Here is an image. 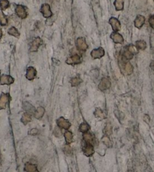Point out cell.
Here are the masks:
<instances>
[{
  "label": "cell",
  "mask_w": 154,
  "mask_h": 172,
  "mask_svg": "<svg viewBox=\"0 0 154 172\" xmlns=\"http://www.w3.org/2000/svg\"><path fill=\"white\" fill-rule=\"evenodd\" d=\"M8 24V20L5 16V14L2 13V12H0V24L2 26H5Z\"/></svg>",
  "instance_id": "cell-33"
},
{
  "label": "cell",
  "mask_w": 154,
  "mask_h": 172,
  "mask_svg": "<svg viewBox=\"0 0 154 172\" xmlns=\"http://www.w3.org/2000/svg\"><path fill=\"white\" fill-rule=\"evenodd\" d=\"M24 108L26 113H30V114L31 115L35 114V112H36V109H35V107H34L31 103H29V102H24Z\"/></svg>",
  "instance_id": "cell-16"
},
{
  "label": "cell",
  "mask_w": 154,
  "mask_h": 172,
  "mask_svg": "<svg viewBox=\"0 0 154 172\" xmlns=\"http://www.w3.org/2000/svg\"><path fill=\"white\" fill-rule=\"evenodd\" d=\"M9 7V2L8 0H0V8L2 10H5Z\"/></svg>",
  "instance_id": "cell-30"
},
{
  "label": "cell",
  "mask_w": 154,
  "mask_h": 172,
  "mask_svg": "<svg viewBox=\"0 0 154 172\" xmlns=\"http://www.w3.org/2000/svg\"><path fill=\"white\" fill-rule=\"evenodd\" d=\"M104 132L107 136H110L112 134V126L110 123H108L106 125L105 129H104Z\"/></svg>",
  "instance_id": "cell-29"
},
{
  "label": "cell",
  "mask_w": 154,
  "mask_h": 172,
  "mask_svg": "<svg viewBox=\"0 0 154 172\" xmlns=\"http://www.w3.org/2000/svg\"><path fill=\"white\" fill-rule=\"evenodd\" d=\"M105 55V51L102 48H99L96 49H93L91 52V56L93 59H99Z\"/></svg>",
  "instance_id": "cell-5"
},
{
  "label": "cell",
  "mask_w": 154,
  "mask_h": 172,
  "mask_svg": "<svg viewBox=\"0 0 154 172\" xmlns=\"http://www.w3.org/2000/svg\"><path fill=\"white\" fill-rule=\"evenodd\" d=\"M53 135H55L56 137H60L62 135L61 129H60V128H59V126L56 127V128H55V129H54V131H53Z\"/></svg>",
  "instance_id": "cell-34"
},
{
  "label": "cell",
  "mask_w": 154,
  "mask_h": 172,
  "mask_svg": "<svg viewBox=\"0 0 154 172\" xmlns=\"http://www.w3.org/2000/svg\"><path fill=\"white\" fill-rule=\"evenodd\" d=\"M83 141H85L86 143H88V144H91L94 146L95 144V138L94 135H92L91 133L87 132L83 134Z\"/></svg>",
  "instance_id": "cell-3"
},
{
  "label": "cell",
  "mask_w": 154,
  "mask_h": 172,
  "mask_svg": "<svg viewBox=\"0 0 154 172\" xmlns=\"http://www.w3.org/2000/svg\"><path fill=\"white\" fill-rule=\"evenodd\" d=\"M41 12L43 14V17L45 18H49L52 16V12L50 11V8L48 4H44L42 5V8H41Z\"/></svg>",
  "instance_id": "cell-6"
},
{
  "label": "cell",
  "mask_w": 154,
  "mask_h": 172,
  "mask_svg": "<svg viewBox=\"0 0 154 172\" xmlns=\"http://www.w3.org/2000/svg\"><path fill=\"white\" fill-rule=\"evenodd\" d=\"M111 81L108 78H103L102 79V80L100 81L99 84V88L101 90V91H105L107 89L110 88L111 87Z\"/></svg>",
  "instance_id": "cell-2"
},
{
  "label": "cell",
  "mask_w": 154,
  "mask_h": 172,
  "mask_svg": "<svg viewBox=\"0 0 154 172\" xmlns=\"http://www.w3.org/2000/svg\"><path fill=\"white\" fill-rule=\"evenodd\" d=\"M41 44H42V39L39 37L36 38L32 42V45L30 47V52H36L38 49L39 46H41Z\"/></svg>",
  "instance_id": "cell-13"
},
{
  "label": "cell",
  "mask_w": 154,
  "mask_h": 172,
  "mask_svg": "<svg viewBox=\"0 0 154 172\" xmlns=\"http://www.w3.org/2000/svg\"><path fill=\"white\" fill-rule=\"evenodd\" d=\"M32 121V115L28 113H25L21 118V122L24 123V125H27L28 123Z\"/></svg>",
  "instance_id": "cell-20"
},
{
  "label": "cell",
  "mask_w": 154,
  "mask_h": 172,
  "mask_svg": "<svg viewBox=\"0 0 154 172\" xmlns=\"http://www.w3.org/2000/svg\"><path fill=\"white\" fill-rule=\"evenodd\" d=\"M93 146H93V145L88 144V143H85V145L83 147V153L85 154V156H91L94 153L95 150H94V147Z\"/></svg>",
  "instance_id": "cell-11"
},
{
  "label": "cell",
  "mask_w": 154,
  "mask_h": 172,
  "mask_svg": "<svg viewBox=\"0 0 154 172\" xmlns=\"http://www.w3.org/2000/svg\"><path fill=\"white\" fill-rule=\"evenodd\" d=\"M38 133V130L36 128H32L30 130V131L29 132V134H30V135H37Z\"/></svg>",
  "instance_id": "cell-37"
},
{
  "label": "cell",
  "mask_w": 154,
  "mask_h": 172,
  "mask_svg": "<svg viewBox=\"0 0 154 172\" xmlns=\"http://www.w3.org/2000/svg\"><path fill=\"white\" fill-rule=\"evenodd\" d=\"M76 46L79 50L81 51H86L88 48L86 40L84 38L80 37L76 40Z\"/></svg>",
  "instance_id": "cell-4"
},
{
  "label": "cell",
  "mask_w": 154,
  "mask_h": 172,
  "mask_svg": "<svg viewBox=\"0 0 154 172\" xmlns=\"http://www.w3.org/2000/svg\"><path fill=\"white\" fill-rule=\"evenodd\" d=\"M36 70L35 68L32 67H30L27 68L26 74V79H29V80H33V79L36 78Z\"/></svg>",
  "instance_id": "cell-14"
},
{
  "label": "cell",
  "mask_w": 154,
  "mask_h": 172,
  "mask_svg": "<svg viewBox=\"0 0 154 172\" xmlns=\"http://www.w3.org/2000/svg\"><path fill=\"white\" fill-rule=\"evenodd\" d=\"M111 37L115 43H122L123 42V37L120 34L117 33L116 32L111 34Z\"/></svg>",
  "instance_id": "cell-17"
},
{
  "label": "cell",
  "mask_w": 154,
  "mask_h": 172,
  "mask_svg": "<svg viewBox=\"0 0 154 172\" xmlns=\"http://www.w3.org/2000/svg\"><path fill=\"white\" fill-rule=\"evenodd\" d=\"M15 12H16V14H17V16L19 18H26V16H27V13L26 12V9L24 8L23 5H17L16 8H15Z\"/></svg>",
  "instance_id": "cell-8"
},
{
  "label": "cell",
  "mask_w": 154,
  "mask_h": 172,
  "mask_svg": "<svg viewBox=\"0 0 154 172\" xmlns=\"http://www.w3.org/2000/svg\"><path fill=\"white\" fill-rule=\"evenodd\" d=\"M124 70L126 74H127V75H130V74L132 73L133 67L132 66V64H131L129 62H127L126 63H125Z\"/></svg>",
  "instance_id": "cell-23"
},
{
  "label": "cell",
  "mask_w": 154,
  "mask_h": 172,
  "mask_svg": "<svg viewBox=\"0 0 154 172\" xmlns=\"http://www.w3.org/2000/svg\"><path fill=\"white\" fill-rule=\"evenodd\" d=\"M127 172H133V171H131V170H128Z\"/></svg>",
  "instance_id": "cell-41"
},
{
  "label": "cell",
  "mask_w": 154,
  "mask_h": 172,
  "mask_svg": "<svg viewBox=\"0 0 154 172\" xmlns=\"http://www.w3.org/2000/svg\"><path fill=\"white\" fill-rule=\"evenodd\" d=\"M64 136H65V140L66 143L68 145L70 144L72 142V140H73V135H72V133L71 131H65Z\"/></svg>",
  "instance_id": "cell-21"
},
{
  "label": "cell",
  "mask_w": 154,
  "mask_h": 172,
  "mask_svg": "<svg viewBox=\"0 0 154 172\" xmlns=\"http://www.w3.org/2000/svg\"><path fill=\"white\" fill-rule=\"evenodd\" d=\"M14 82V79L8 75H2L0 77V84L1 85H11Z\"/></svg>",
  "instance_id": "cell-9"
},
{
  "label": "cell",
  "mask_w": 154,
  "mask_h": 172,
  "mask_svg": "<svg viewBox=\"0 0 154 172\" xmlns=\"http://www.w3.org/2000/svg\"><path fill=\"white\" fill-rule=\"evenodd\" d=\"M81 63V57L78 54H75V55L71 56L69 57L66 60V63L69 65H74V64H78Z\"/></svg>",
  "instance_id": "cell-7"
},
{
  "label": "cell",
  "mask_w": 154,
  "mask_h": 172,
  "mask_svg": "<svg viewBox=\"0 0 154 172\" xmlns=\"http://www.w3.org/2000/svg\"><path fill=\"white\" fill-rule=\"evenodd\" d=\"M82 82V79L80 77H74L71 79V86H77Z\"/></svg>",
  "instance_id": "cell-27"
},
{
  "label": "cell",
  "mask_w": 154,
  "mask_h": 172,
  "mask_svg": "<svg viewBox=\"0 0 154 172\" xmlns=\"http://www.w3.org/2000/svg\"><path fill=\"white\" fill-rule=\"evenodd\" d=\"M149 23H150V26L152 27L154 29V17H150V19H149Z\"/></svg>",
  "instance_id": "cell-38"
},
{
  "label": "cell",
  "mask_w": 154,
  "mask_h": 172,
  "mask_svg": "<svg viewBox=\"0 0 154 172\" xmlns=\"http://www.w3.org/2000/svg\"><path fill=\"white\" fill-rule=\"evenodd\" d=\"M8 34H10L11 36H15V37H19V36H20L19 32L17 31V30L15 27H11L8 30Z\"/></svg>",
  "instance_id": "cell-31"
},
{
  "label": "cell",
  "mask_w": 154,
  "mask_h": 172,
  "mask_svg": "<svg viewBox=\"0 0 154 172\" xmlns=\"http://www.w3.org/2000/svg\"><path fill=\"white\" fill-rule=\"evenodd\" d=\"M144 21H145V18H144V16L138 15L134 20V26L138 29H140L144 25Z\"/></svg>",
  "instance_id": "cell-15"
},
{
  "label": "cell",
  "mask_w": 154,
  "mask_h": 172,
  "mask_svg": "<svg viewBox=\"0 0 154 172\" xmlns=\"http://www.w3.org/2000/svg\"><path fill=\"white\" fill-rule=\"evenodd\" d=\"M136 47L139 49L144 50L147 48V44L144 41H142V40H140V41H137L136 42Z\"/></svg>",
  "instance_id": "cell-32"
},
{
  "label": "cell",
  "mask_w": 154,
  "mask_h": 172,
  "mask_svg": "<svg viewBox=\"0 0 154 172\" xmlns=\"http://www.w3.org/2000/svg\"><path fill=\"white\" fill-rule=\"evenodd\" d=\"M124 5V0H115L114 6L117 11H122Z\"/></svg>",
  "instance_id": "cell-22"
},
{
  "label": "cell",
  "mask_w": 154,
  "mask_h": 172,
  "mask_svg": "<svg viewBox=\"0 0 154 172\" xmlns=\"http://www.w3.org/2000/svg\"><path fill=\"white\" fill-rule=\"evenodd\" d=\"M132 57L133 54L131 53L128 49L123 53V55H122V59H123V61H125V60H126V61H129V60L132 59Z\"/></svg>",
  "instance_id": "cell-28"
},
{
  "label": "cell",
  "mask_w": 154,
  "mask_h": 172,
  "mask_svg": "<svg viewBox=\"0 0 154 172\" xmlns=\"http://www.w3.org/2000/svg\"><path fill=\"white\" fill-rule=\"evenodd\" d=\"M9 101V96L7 94L2 93L0 97V109H5L6 105Z\"/></svg>",
  "instance_id": "cell-12"
},
{
  "label": "cell",
  "mask_w": 154,
  "mask_h": 172,
  "mask_svg": "<svg viewBox=\"0 0 154 172\" xmlns=\"http://www.w3.org/2000/svg\"><path fill=\"white\" fill-rule=\"evenodd\" d=\"M109 23L112 27L113 30L114 32H117L120 30V23L116 18H111L109 20Z\"/></svg>",
  "instance_id": "cell-10"
},
{
  "label": "cell",
  "mask_w": 154,
  "mask_h": 172,
  "mask_svg": "<svg viewBox=\"0 0 154 172\" xmlns=\"http://www.w3.org/2000/svg\"><path fill=\"white\" fill-rule=\"evenodd\" d=\"M56 123H57V125L60 128L65 129V130L69 129V128H70L71 125V123L69 122L68 120L64 119L63 117H60L59 119H58L57 121H56Z\"/></svg>",
  "instance_id": "cell-1"
},
{
  "label": "cell",
  "mask_w": 154,
  "mask_h": 172,
  "mask_svg": "<svg viewBox=\"0 0 154 172\" xmlns=\"http://www.w3.org/2000/svg\"><path fill=\"white\" fill-rule=\"evenodd\" d=\"M89 128H90V127H89V125L87 124V123L86 122H83V123H81V125H80L79 127V130L82 133H87L89 131Z\"/></svg>",
  "instance_id": "cell-26"
},
{
  "label": "cell",
  "mask_w": 154,
  "mask_h": 172,
  "mask_svg": "<svg viewBox=\"0 0 154 172\" xmlns=\"http://www.w3.org/2000/svg\"><path fill=\"white\" fill-rule=\"evenodd\" d=\"M0 73H1V72H0Z\"/></svg>",
  "instance_id": "cell-42"
},
{
  "label": "cell",
  "mask_w": 154,
  "mask_h": 172,
  "mask_svg": "<svg viewBox=\"0 0 154 172\" xmlns=\"http://www.w3.org/2000/svg\"><path fill=\"white\" fill-rule=\"evenodd\" d=\"M2 30H0V38L2 37Z\"/></svg>",
  "instance_id": "cell-40"
},
{
  "label": "cell",
  "mask_w": 154,
  "mask_h": 172,
  "mask_svg": "<svg viewBox=\"0 0 154 172\" xmlns=\"http://www.w3.org/2000/svg\"><path fill=\"white\" fill-rule=\"evenodd\" d=\"M128 50L131 52V53L132 54H136L137 52H138V48L135 47V46H128Z\"/></svg>",
  "instance_id": "cell-35"
},
{
  "label": "cell",
  "mask_w": 154,
  "mask_h": 172,
  "mask_svg": "<svg viewBox=\"0 0 154 172\" xmlns=\"http://www.w3.org/2000/svg\"><path fill=\"white\" fill-rule=\"evenodd\" d=\"M64 152L66 155H71L72 153V150H71V148L69 146H65L64 148Z\"/></svg>",
  "instance_id": "cell-36"
},
{
  "label": "cell",
  "mask_w": 154,
  "mask_h": 172,
  "mask_svg": "<svg viewBox=\"0 0 154 172\" xmlns=\"http://www.w3.org/2000/svg\"><path fill=\"white\" fill-rule=\"evenodd\" d=\"M44 107H38L37 109H36V112H35V114H34V116L35 118L37 119H42V117H43L44 114Z\"/></svg>",
  "instance_id": "cell-19"
},
{
  "label": "cell",
  "mask_w": 154,
  "mask_h": 172,
  "mask_svg": "<svg viewBox=\"0 0 154 172\" xmlns=\"http://www.w3.org/2000/svg\"><path fill=\"white\" fill-rule=\"evenodd\" d=\"M24 171L26 172H39L36 165L31 164V163H26L25 165Z\"/></svg>",
  "instance_id": "cell-18"
},
{
  "label": "cell",
  "mask_w": 154,
  "mask_h": 172,
  "mask_svg": "<svg viewBox=\"0 0 154 172\" xmlns=\"http://www.w3.org/2000/svg\"><path fill=\"white\" fill-rule=\"evenodd\" d=\"M94 115L95 116V117H97V118H99V119H103L105 118V113H104L103 110H102L100 108H96V109H95Z\"/></svg>",
  "instance_id": "cell-25"
},
{
  "label": "cell",
  "mask_w": 154,
  "mask_h": 172,
  "mask_svg": "<svg viewBox=\"0 0 154 172\" xmlns=\"http://www.w3.org/2000/svg\"><path fill=\"white\" fill-rule=\"evenodd\" d=\"M102 142L105 146L109 147V148H111V146H112V142H111L110 138H109V137L107 136V135H105V136H103L102 137Z\"/></svg>",
  "instance_id": "cell-24"
},
{
  "label": "cell",
  "mask_w": 154,
  "mask_h": 172,
  "mask_svg": "<svg viewBox=\"0 0 154 172\" xmlns=\"http://www.w3.org/2000/svg\"><path fill=\"white\" fill-rule=\"evenodd\" d=\"M150 67H151V69L154 70V61L151 62V63H150Z\"/></svg>",
  "instance_id": "cell-39"
},
{
  "label": "cell",
  "mask_w": 154,
  "mask_h": 172,
  "mask_svg": "<svg viewBox=\"0 0 154 172\" xmlns=\"http://www.w3.org/2000/svg\"><path fill=\"white\" fill-rule=\"evenodd\" d=\"M153 17H154V16H153Z\"/></svg>",
  "instance_id": "cell-43"
}]
</instances>
